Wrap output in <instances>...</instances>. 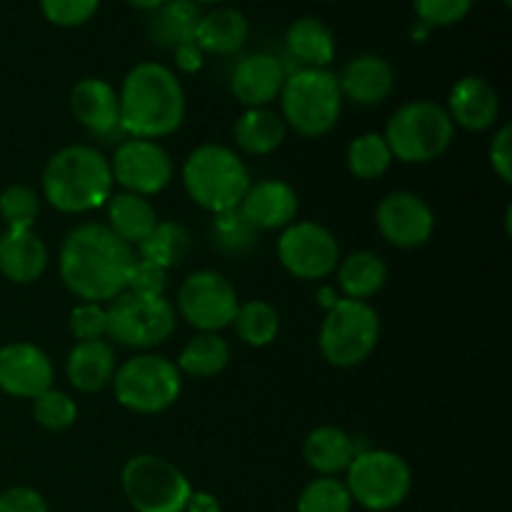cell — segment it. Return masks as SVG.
<instances>
[{
    "label": "cell",
    "instance_id": "603a6c76",
    "mask_svg": "<svg viewBox=\"0 0 512 512\" xmlns=\"http://www.w3.org/2000/svg\"><path fill=\"white\" fill-rule=\"evenodd\" d=\"M115 370H118V360H115V350L108 340L78 343L65 360L68 383L78 393H100L105 385L113 383Z\"/></svg>",
    "mask_w": 512,
    "mask_h": 512
},
{
    "label": "cell",
    "instance_id": "8992f818",
    "mask_svg": "<svg viewBox=\"0 0 512 512\" xmlns=\"http://www.w3.org/2000/svg\"><path fill=\"white\" fill-rule=\"evenodd\" d=\"M280 105L288 128L303 138H323L338 125L343 113L338 75L328 68L293 70L280 90Z\"/></svg>",
    "mask_w": 512,
    "mask_h": 512
},
{
    "label": "cell",
    "instance_id": "e575fe53",
    "mask_svg": "<svg viewBox=\"0 0 512 512\" xmlns=\"http://www.w3.org/2000/svg\"><path fill=\"white\" fill-rule=\"evenodd\" d=\"M40 215V195L30 185L13 183L0 193V220L10 230H33Z\"/></svg>",
    "mask_w": 512,
    "mask_h": 512
},
{
    "label": "cell",
    "instance_id": "d6a6232c",
    "mask_svg": "<svg viewBox=\"0 0 512 512\" xmlns=\"http://www.w3.org/2000/svg\"><path fill=\"white\" fill-rule=\"evenodd\" d=\"M233 328L240 343L250 345V348H265V345H270L278 338L280 315L265 300H248V303L238 305Z\"/></svg>",
    "mask_w": 512,
    "mask_h": 512
},
{
    "label": "cell",
    "instance_id": "cb8c5ba5",
    "mask_svg": "<svg viewBox=\"0 0 512 512\" xmlns=\"http://www.w3.org/2000/svg\"><path fill=\"white\" fill-rule=\"evenodd\" d=\"M360 450L363 448H358V443L345 430L335 428V425H320V428L310 430L305 438L303 458L308 468H313L318 475L335 478L348 470Z\"/></svg>",
    "mask_w": 512,
    "mask_h": 512
},
{
    "label": "cell",
    "instance_id": "681fc988",
    "mask_svg": "<svg viewBox=\"0 0 512 512\" xmlns=\"http://www.w3.org/2000/svg\"><path fill=\"white\" fill-rule=\"evenodd\" d=\"M503 3H505V5H510V3H512V0H503Z\"/></svg>",
    "mask_w": 512,
    "mask_h": 512
},
{
    "label": "cell",
    "instance_id": "3957f363",
    "mask_svg": "<svg viewBox=\"0 0 512 512\" xmlns=\"http://www.w3.org/2000/svg\"><path fill=\"white\" fill-rule=\"evenodd\" d=\"M113 195V170L93 145H65L43 168V198L58 213L85 215L103 208Z\"/></svg>",
    "mask_w": 512,
    "mask_h": 512
},
{
    "label": "cell",
    "instance_id": "277c9868",
    "mask_svg": "<svg viewBox=\"0 0 512 512\" xmlns=\"http://www.w3.org/2000/svg\"><path fill=\"white\" fill-rule=\"evenodd\" d=\"M250 170L233 148L203 143L183 165V185L188 198L210 215L238 208L250 188Z\"/></svg>",
    "mask_w": 512,
    "mask_h": 512
},
{
    "label": "cell",
    "instance_id": "8fae6325",
    "mask_svg": "<svg viewBox=\"0 0 512 512\" xmlns=\"http://www.w3.org/2000/svg\"><path fill=\"white\" fill-rule=\"evenodd\" d=\"M178 325V313L165 298H143L125 290L108 303V338L123 348L148 350L163 345Z\"/></svg>",
    "mask_w": 512,
    "mask_h": 512
},
{
    "label": "cell",
    "instance_id": "9c48e42d",
    "mask_svg": "<svg viewBox=\"0 0 512 512\" xmlns=\"http://www.w3.org/2000/svg\"><path fill=\"white\" fill-rule=\"evenodd\" d=\"M183 390L178 365L158 353H138L113 375L115 400L135 415H158L173 408Z\"/></svg>",
    "mask_w": 512,
    "mask_h": 512
},
{
    "label": "cell",
    "instance_id": "44dd1931",
    "mask_svg": "<svg viewBox=\"0 0 512 512\" xmlns=\"http://www.w3.org/2000/svg\"><path fill=\"white\" fill-rule=\"evenodd\" d=\"M340 93L343 100L373 108V105L385 103L395 88V70L385 58L375 53H363L345 63L343 73L338 75Z\"/></svg>",
    "mask_w": 512,
    "mask_h": 512
},
{
    "label": "cell",
    "instance_id": "8d00e7d4",
    "mask_svg": "<svg viewBox=\"0 0 512 512\" xmlns=\"http://www.w3.org/2000/svg\"><path fill=\"white\" fill-rule=\"evenodd\" d=\"M258 235L260 233L245 220L240 208L213 215V240L223 253H248V250L258 243Z\"/></svg>",
    "mask_w": 512,
    "mask_h": 512
},
{
    "label": "cell",
    "instance_id": "d6986e66",
    "mask_svg": "<svg viewBox=\"0 0 512 512\" xmlns=\"http://www.w3.org/2000/svg\"><path fill=\"white\" fill-rule=\"evenodd\" d=\"M298 205L300 200L293 185L270 178L250 183L238 208L258 233H265V230H285L290 223H295Z\"/></svg>",
    "mask_w": 512,
    "mask_h": 512
},
{
    "label": "cell",
    "instance_id": "836d02e7",
    "mask_svg": "<svg viewBox=\"0 0 512 512\" xmlns=\"http://www.w3.org/2000/svg\"><path fill=\"white\" fill-rule=\"evenodd\" d=\"M393 165V153L380 133H363L348 145V170L360 180H378Z\"/></svg>",
    "mask_w": 512,
    "mask_h": 512
},
{
    "label": "cell",
    "instance_id": "7bdbcfd3",
    "mask_svg": "<svg viewBox=\"0 0 512 512\" xmlns=\"http://www.w3.org/2000/svg\"><path fill=\"white\" fill-rule=\"evenodd\" d=\"M0 512H50V508L38 490L15 485L0 493Z\"/></svg>",
    "mask_w": 512,
    "mask_h": 512
},
{
    "label": "cell",
    "instance_id": "f6af8a7d",
    "mask_svg": "<svg viewBox=\"0 0 512 512\" xmlns=\"http://www.w3.org/2000/svg\"><path fill=\"white\" fill-rule=\"evenodd\" d=\"M173 60H175V68H178L180 73L193 75L203 68L205 53L195 43H185V45H180V48L173 50Z\"/></svg>",
    "mask_w": 512,
    "mask_h": 512
},
{
    "label": "cell",
    "instance_id": "1f68e13d",
    "mask_svg": "<svg viewBox=\"0 0 512 512\" xmlns=\"http://www.w3.org/2000/svg\"><path fill=\"white\" fill-rule=\"evenodd\" d=\"M190 248H193V238H190L188 228L178 223V220H163V223L158 220V225L150 230L148 238L138 243L140 260L160 265L163 270H170L183 263L188 258Z\"/></svg>",
    "mask_w": 512,
    "mask_h": 512
},
{
    "label": "cell",
    "instance_id": "484cf974",
    "mask_svg": "<svg viewBox=\"0 0 512 512\" xmlns=\"http://www.w3.org/2000/svg\"><path fill=\"white\" fill-rule=\"evenodd\" d=\"M285 50L300 68L325 70L335 58V35L320 18H298L285 33Z\"/></svg>",
    "mask_w": 512,
    "mask_h": 512
},
{
    "label": "cell",
    "instance_id": "bcb514c9",
    "mask_svg": "<svg viewBox=\"0 0 512 512\" xmlns=\"http://www.w3.org/2000/svg\"><path fill=\"white\" fill-rule=\"evenodd\" d=\"M185 512H220V503L213 493L205 490H193L185 505Z\"/></svg>",
    "mask_w": 512,
    "mask_h": 512
},
{
    "label": "cell",
    "instance_id": "6da1fadb",
    "mask_svg": "<svg viewBox=\"0 0 512 512\" xmlns=\"http://www.w3.org/2000/svg\"><path fill=\"white\" fill-rule=\"evenodd\" d=\"M135 255L105 223H83L65 235L58 273L80 303H110L128 288Z\"/></svg>",
    "mask_w": 512,
    "mask_h": 512
},
{
    "label": "cell",
    "instance_id": "7c38bea8",
    "mask_svg": "<svg viewBox=\"0 0 512 512\" xmlns=\"http://www.w3.org/2000/svg\"><path fill=\"white\" fill-rule=\"evenodd\" d=\"M238 305V290L223 273L195 270L178 288L175 313L198 333H220L233 325Z\"/></svg>",
    "mask_w": 512,
    "mask_h": 512
},
{
    "label": "cell",
    "instance_id": "f35d334b",
    "mask_svg": "<svg viewBox=\"0 0 512 512\" xmlns=\"http://www.w3.org/2000/svg\"><path fill=\"white\" fill-rule=\"evenodd\" d=\"M100 8V0H40V13L58 28L85 25Z\"/></svg>",
    "mask_w": 512,
    "mask_h": 512
},
{
    "label": "cell",
    "instance_id": "4fadbf2b",
    "mask_svg": "<svg viewBox=\"0 0 512 512\" xmlns=\"http://www.w3.org/2000/svg\"><path fill=\"white\" fill-rule=\"evenodd\" d=\"M340 243L325 225L313 220L290 223L278 238V260L293 278L325 280L340 263Z\"/></svg>",
    "mask_w": 512,
    "mask_h": 512
},
{
    "label": "cell",
    "instance_id": "ba28073f",
    "mask_svg": "<svg viewBox=\"0 0 512 512\" xmlns=\"http://www.w3.org/2000/svg\"><path fill=\"white\" fill-rule=\"evenodd\" d=\"M345 488L353 503L370 512L395 510L413 490V470L403 455L383 448H363L345 470Z\"/></svg>",
    "mask_w": 512,
    "mask_h": 512
},
{
    "label": "cell",
    "instance_id": "7402d4cb",
    "mask_svg": "<svg viewBox=\"0 0 512 512\" xmlns=\"http://www.w3.org/2000/svg\"><path fill=\"white\" fill-rule=\"evenodd\" d=\"M48 245L35 230L0 233V275L15 285H30L48 270Z\"/></svg>",
    "mask_w": 512,
    "mask_h": 512
},
{
    "label": "cell",
    "instance_id": "b9f144b4",
    "mask_svg": "<svg viewBox=\"0 0 512 512\" xmlns=\"http://www.w3.org/2000/svg\"><path fill=\"white\" fill-rule=\"evenodd\" d=\"M165 288H168V270L135 258L125 290L133 295H143V298H165Z\"/></svg>",
    "mask_w": 512,
    "mask_h": 512
},
{
    "label": "cell",
    "instance_id": "74e56055",
    "mask_svg": "<svg viewBox=\"0 0 512 512\" xmlns=\"http://www.w3.org/2000/svg\"><path fill=\"white\" fill-rule=\"evenodd\" d=\"M33 418L48 433H63L78 420V405L63 390L48 388L33 398Z\"/></svg>",
    "mask_w": 512,
    "mask_h": 512
},
{
    "label": "cell",
    "instance_id": "9a60e30c",
    "mask_svg": "<svg viewBox=\"0 0 512 512\" xmlns=\"http://www.w3.org/2000/svg\"><path fill=\"white\" fill-rule=\"evenodd\" d=\"M375 225L390 245L400 250H415L433 238L435 213L420 195L410 190H395L378 203Z\"/></svg>",
    "mask_w": 512,
    "mask_h": 512
},
{
    "label": "cell",
    "instance_id": "7a4b0ae2",
    "mask_svg": "<svg viewBox=\"0 0 512 512\" xmlns=\"http://www.w3.org/2000/svg\"><path fill=\"white\" fill-rule=\"evenodd\" d=\"M118 100L120 128L128 138L158 140L178 133L188 110L180 78L155 60H143L125 73Z\"/></svg>",
    "mask_w": 512,
    "mask_h": 512
},
{
    "label": "cell",
    "instance_id": "30bf717a",
    "mask_svg": "<svg viewBox=\"0 0 512 512\" xmlns=\"http://www.w3.org/2000/svg\"><path fill=\"white\" fill-rule=\"evenodd\" d=\"M120 485L135 512H185L190 488L178 465L160 455H133L123 465Z\"/></svg>",
    "mask_w": 512,
    "mask_h": 512
},
{
    "label": "cell",
    "instance_id": "ee69618b",
    "mask_svg": "<svg viewBox=\"0 0 512 512\" xmlns=\"http://www.w3.org/2000/svg\"><path fill=\"white\" fill-rule=\"evenodd\" d=\"M512 128L503 125L498 133L493 135V143H490V165H493L495 175L503 180L505 185L512 183Z\"/></svg>",
    "mask_w": 512,
    "mask_h": 512
},
{
    "label": "cell",
    "instance_id": "d4e9b609",
    "mask_svg": "<svg viewBox=\"0 0 512 512\" xmlns=\"http://www.w3.org/2000/svg\"><path fill=\"white\" fill-rule=\"evenodd\" d=\"M200 18H203V10L193 0H165L160 8L150 10L148 38L163 50L195 43Z\"/></svg>",
    "mask_w": 512,
    "mask_h": 512
},
{
    "label": "cell",
    "instance_id": "f546056e",
    "mask_svg": "<svg viewBox=\"0 0 512 512\" xmlns=\"http://www.w3.org/2000/svg\"><path fill=\"white\" fill-rule=\"evenodd\" d=\"M108 208V228L130 248L148 238L150 230L158 225V210L148 198L135 193H113L105 203Z\"/></svg>",
    "mask_w": 512,
    "mask_h": 512
},
{
    "label": "cell",
    "instance_id": "83f0119b",
    "mask_svg": "<svg viewBox=\"0 0 512 512\" xmlns=\"http://www.w3.org/2000/svg\"><path fill=\"white\" fill-rule=\"evenodd\" d=\"M288 135L283 115L270 108H245V113L235 120L233 140L245 155L265 158L283 145Z\"/></svg>",
    "mask_w": 512,
    "mask_h": 512
},
{
    "label": "cell",
    "instance_id": "ffe728a7",
    "mask_svg": "<svg viewBox=\"0 0 512 512\" xmlns=\"http://www.w3.org/2000/svg\"><path fill=\"white\" fill-rule=\"evenodd\" d=\"M448 115L453 125L470 133H485L500 118V95L480 75H465L453 85L448 95Z\"/></svg>",
    "mask_w": 512,
    "mask_h": 512
},
{
    "label": "cell",
    "instance_id": "4dcf8cb0",
    "mask_svg": "<svg viewBox=\"0 0 512 512\" xmlns=\"http://www.w3.org/2000/svg\"><path fill=\"white\" fill-rule=\"evenodd\" d=\"M230 363V345L220 333H195L178 355L180 375L190 378H218Z\"/></svg>",
    "mask_w": 512,
    "mask_h": 512
},
{
    "label": "cell",
    "instance_id": "4316f807",
    "mask_svg": "<svg viewBox=\"0 0 512 512\" xmlns=\"http://www.w3.org/2000/svg\"><path fill=\"white\" fill-rule=\"evenodd\" d=\"M250 38V23L240 10L213 8L203 13L195 33V45L205 55H235Z\"/></svg>",
    "mask_w": 512,
    "mask_h": 512
},
{
    "label": "cell",
    "instance_id": "52a82bcc",
    "mask_svg": "<svg viewBox=\"0 0 512 512\" xmlns=\"http://www.w3.org/2000/svg\"><path fill=\"white\" fill-rule=\"evenodd\" d=\"M378 343L380 318L370 303L338 298L333 308L325 310L318 348L333 368H358L375 353Z\"/></svg>",
    "mask_w": 512,
    "mask_h": 512
},
{
    "label": "cell",
    "instance_id": "ac0fdd59",
    "mask_svg": "<svg viewBox=\"0 0 512 512\" xmlns=\"http://www.w3.org/2000/svg\"><path fill=\"white\" fill-rule=\"evenodd\" d=\"M285 78L288 73L275 55L250 53L235 63L230 90L245 108H268L273 100L280 98Z\"/></svg>",
    "mask_w": 512,
    "mask_h": 512
},
{
    "label": "cell",
    "instance_id": "2e32d148",
    "mask_svg": "<svg viewBox=\"0 0 512 512\" xmlns=\"http://www.w3.org/2000/svg\"><path fill=\"white\" fill-rule=\"evenodd\" d=\"M53 388V363L33 343H8L0 348V390L10 398L33 400Z\"/></svg>",
    "mask_w": 512,
    "mask_h": 512
},
{
    "label": "cell",
    "instance_id": "ab89813d",
    "mask_svg": "<svg viewBox=\"0 0 512 512\" xmlns=\"http://www.w3.org/2000/svg\"><path fill=\"white\" fill-rule=\"evenodd\" d=\"M70 333L78 343L108 338V308L100 303H78L70 310Z\"/></svg>",
    "mask_w": 512,
    "mask_h": 512
},
{
    "label": "cell",
    "instance_id": "c3c4849f",
    "mask_svg": "<svg viewBox=\"0 0 512 512\" xmlns=\"http://www.w3.org/2000/svg\"><path fill=\"white\" fill-rule=\"evenodd\" d=\"M198 5H213V3H223V0H193Z\"/></svg>",
    "mask_w": 512,
    "mask_h": 512
},
{
    "label": "cell",
    "instance_id": "5bb4252c",
    "mask_svg": "<svg viewBox=\"0 0 512 512\" xmlns=\"http://www.w3.org/2000/svg\"><path fill=\"white\" fill-rule=\"evenodd\" d=\"M110 170H113V183H118L125 193L153 198L168 188L175 165L158 140L125 138L110 158Z\"/></svg>",
    "mask_w": 512,
    "mask_h": 512
},
{
    "label": "cell",
    "instance_id": "e0dca14e",
    "mask_svg": "<svg viewBox=\"0 0 512 512\" xmlns=\"http://www.w3.org/2000/svg\"><path fill=\"white\" fill-rule=\"evenodd\" d=\"M73 118L100 140H120V100L118 90L103 78H83L70 90Z\"/></svg>",
    "mask_w": 512,
    "mask_h": 512
},
{
    "label": "cell",
    "instance_id": "f1b7e54d",
    "mask_svg": "<svg viewBox=\"0 0 512 512\" xmlns=\"http://www.w3.org/2000/svg\"><path fill=\"white\" fill-rule=\"evenodd\" d=\"M335 273H338L340 293L348 300H363V303H368L388 283V265L373 250H358L340 258Z\"/></svg>",
    "mask_w": 512,
    "mask_h": 512
},
{
    "label": "cell",
    "instance_id": "5b68a950",
    "mask_svg": "<svg viewBox=\"0 0 512 512\" xmlns=\"http://www.w3.org/2000/svg\"><path fill=\"white\" fill-rule=\"evenodd\" d=\"M383 138L393 160L423 165L448 153L455 140V125L443 105L433 100H410L395 110Z\"/></svg>",
    "mask_w": 512,
    "mask_h": 512
},
{
    "label": "cell",
    "instance_id": "60d3db41",
    "mask_svg": "<svg viewBox=\"0 0 512 512\" xmlns=\"http://www.w3.org/2000/svg\"><path fill=\"white\" fill-rule=\"evenodd\" d=\"M475 0H413L415 15L428 28H445L455 25L470 13Z\"/></svg>",
    "mask_w": 512,
    "mask_h": 512
},
{
    "label": "cell",
    "instance_id": "d590c367",
    "mask_svg": "<svg viewBox=\"0 0 512 512\" xmlns=\"http://www.w3.org/2000/svg\"><path fill=\"white\" fill-rule=\"evenodd\" d=\"M353 498L343 480L315 478L303 488L298 498V512H350Z\"/></svg>",
    "mask_w": 512,
    "mask_h": 512
},
{
    "label": "cell",
    "instance_id": "7dc6e473",
    "mask_svg": "<svg viewBox=\"0 0 512 512\" xmlns=\"http://www.w3.org/2000/svg\"><path fill=\"white\" fill-rule=\"evenodd\" d=\"M125 3L133 5V8H138V10H145V13H150V10L160 8L165 0H125Z\"/></svg>",
    "mask_w": 512,
    "mask_h": 512
}]
</instances>
